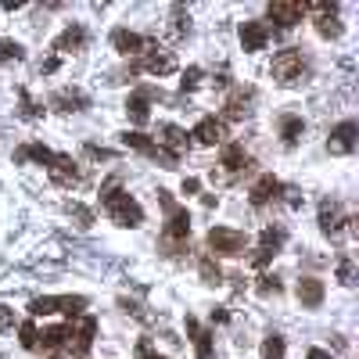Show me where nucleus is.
I'll use <instances>...</instances> for the list:
<instances>
[{"mask_svg":"<svg viewBox=\"0 0 359 359\" xmlns=\"http://www.w3.org/2000/svg\"><path fill=\"white\" fill-rule=\"evenodd\" d=\"M101 205H105V212L112 216V223H119V226H126V230H133V226L144 223V209H140V205L126 194V191H119L115 184L101 191Z\"/></svg>","mask_w":359,"mask_h":359,"instance_id":"nucleus-1","label":"nucleus"},{"mask_svg":"<svg viewBox=\"0 0 359 359\" xmlns=\"http://www.w3.org/2000/svg\"><path fill=\"white\" fill-rule=\"evenodd\" d=\"M270 72H273V80L284 83V87L298 83L302 75H305V58H302V50H298V47L280 50V54L273 58V65H270Z\"/></svg>","mask_w":359,"mask_h":359,"instance_id":"nucleus-2","label":"nucleus"},{"mask_svg":"<svg viewBox=\"0 0 359 359\" xmlns=\"http://www.w3.org/2000/svg\"><path fill=\"white\" fill-rule=\"evenodd\" d=\"M244 244H248V237L241 234V230H230V226H212L209 230V248L216 251V255H244Z\"/></svg>","mask_w":359,"mask_h":359,"instance_id":"nucleus-3","label":"nucleus"},{"mask_svg":"<svg viewBox=\"0 0 359 359\" xmlns=\"http://www.w3.org/2000/svg\"><path fill=\"white\" fill-rule=\"evenodd\" d=\"M356 133H359V126L352 119L338 122L335 130H330V137H327V151L330 155H352L356 151Z\"/></svg>","mask_w":359,"mask_h":359,"instance_id":"nucleus-4","label":"nucleus"},{"mask_svg":"<svg viewBox=\"0 0 359 359\" xmlns=\"http://www.w3.org/2000/svg\"><path fill=\"white\" fill-rule=\"evenodd\" d=\"M94 338H97V320H94V316H83L80 327H75V330H72V338H68V352H72L75 359H87Z\"/></svg>","mask_w":359,"mask_h":359,"instance_id":"nucleus-5","label":"nucleus"},{"mask_svg":"<svg viewBox=\"0 0 359 359\" xmlns=\"http://www.w3.org/2000/svg\"><path fill=\"white\" fill-rule=\"evenodd\" d=\"M133 68L137 72H151V75H169L176 68V58H173V50H144Z\"/></svg>","mask_w":359,"mask_h":359,"instance_id":"nucleus-6","label":"nucleus"},{"mask_svg":"<svg viewBox=\"0 0 359 359\" xmlns=\"http://www.w3.org/2000/svg\"><path fill=\"white\" fill-rule=\"evenodd\" d=\"M201 147H216V144H223L226 140V122L223 119H216V115H209V119H201L198 126H194V133H191Z\"/></svg>","mask_w":359,"mask_h":359,"instance_id":"nucleus-7","label":"nucleus"},{"mask_svg":"<svg viewBox=\"0 0 359 359\" xmlns=\"http://www.w3.org/2000/svg\"><path fill=\"white\" fill-rule=\"evenodd\" d=\"M166 155H173L176 162H180V155L187 151V133L180 130V126H173V122H166V126H159V140H155Z\"/></svg>","mask_w":359,"mask_h":359,"instance_id":"nucleus-8","label":"nucleus"},{"mask_svg":"<svg viewBox=\"0 0 359 359\" xmlns=\"http://www.w3.org/2000/svg\"><path fill=\"white\" fill-rule=\"evenodd\" d=\"M47 173H50V180H54L58 187H75L80 184V166H75L68 155H54L50 166H47Z\"/></svg>","mask_w":359,"mask_h":359,"instance_id":"nucleus-9","label":"nucleus"},{"mask_svg":"<svg viewBox=\"0 0 359 359\" xmlns=\"http://www.w3.org/2000/svg\"><path fill=\"white\" fill-rule=\"evenodd\" d=\"M266 15H270V22L280 25V29H291V25L302 22L305 8H302V4H291V0H273V4L266 8Z\"/></svg>","mask_w":359,"mask_h":359,"instance_id":"nucleus-10","label":"nucleus"},{"mask_svg":"<svg viewBox=\"0 0 359 359\" xmlns=\"http://www.w3.org/2000/svg\"><path fill=\"white\" fill-rule=\"evenodd\" d=\"M162 234H166V241H187L191 237V212L187 209H173Z\"/></svg>","mask_w":359,"mask_h":359,"instance_id":"nucleus-11","label":"nucleus"},{"mask_svg":"<svg viewBox=\"0 0 359 359\" xmlns=\"http://www.w3.org/2000/svg\"><path fill=\"white\" fill-rule=\"evenodd\" d=\"M342 226H345V216L338 209V201H320V230H323V234L327 237H338Z\"/></svg>","mask_w":359,"mask_h":359,"instance_id":"nucleus-12","label":"nucleus"},{"mask_svg":"<svg viewBox=\"0 0 359 359\" xmlns=\"http://www.w3.org/2000/svg\"><path fill=\"white\" fill-rule=\"evenodd\" d=\"M270 40L266 22H241V47L244 50H263Z\"/></svg>","mask_w":359,"mask_h":359,"instance_id":"nucleus-13","label":"nucleus"},{"mask_svg":"<svg viewBox=\"0 0 359 359\" xmlns=\"http://www.w3.org/2000/svg\"><path fill=\"white\" fill-rule=\"evenodd\" d=\"M112 47L119 50V54H144L147 40H144L140 33H130V29H115V33H112Z\"/></svg>","mask_w":359,"mask_h":359,"instance_id":"nucleus-14","label":"nucleus"},{"mask_svg":"<svg viewBox=\"0 0 359 359\" xmlns=\"http://www.w3.org/2000/svg\"><path fill=\"white\" fill-rule=\"evenodd\" d=\"M230 176H237V173H248L251 169V155L241 147V144H230L226 151H223V162H219Z\"/></svg>","mask_w":359,"mask_h":359,"instance_id":"nucleus-15","label":"nucleus"},{"mask_svg":"<svg viewBox=\"0 0 359 359\" xmlns=\"http://www.w3.org/2000/svg\"><path fill=\"white\" fill-rule=\"evenodd\" d=\"M87 105H90V97L83 90H58L50 97V108H58V112H83Z\"/></svg>","mask_w":359,"mask_h":359,"instance_id":"nucleus-16","label":"nucleus"},{"mask_svg":"<svg viewBox=\"0 0 359 359\" xmlns=\"http://www.w3.org/2000/svg\"><path fill=\"white\" fill-rule=\"evenodd\" d=\"M280 191H284V187H280V180L266 173V176L259 180V184L251 187V205H255V209H263V205H270V201H273Z\"/></svg>","mask_w":359,"mask_h":359,"instance_id":"nucleus-17","label":"nucleus"},{"mask_svg":"<svg viewBox=\"0 0 359 359\" xmlns=\"http://www.w3.org/2000/svg\"><path fill=\"white\" fill-rule=\"evenodd\" d=\"M298 302L305 305V309H316V305L323 302V280L302 277V280H298Z\"/></svg>","mask_w":359,"mask_h":359,"instance_id":"nucleus-18","label":"nucleus"},{"mask_svg":"<svg viewBox=\"0 0 359 359\" xmlns=\"http://www.w3.org/2000/svg\"><path fill=\"white\" fill-rule=\"evenodd\" d=\"M83 43H87L83 25H68V29L54 40V50H58V54H75V50H83Z\"/></svg>","mask_w":359,"mask_h":359,"instance_id":"nucleus-19","label":"nucleus"},{"mask_svg":"<svg viewBox=\"0 0 359 359\" xmlns=\"http://www.w3.org/2000/svg\"><path fill=\"white\" fill-rule=\"evenodd\" d=\"M187 335L194 342V356L198 359H212V335H209V330H201L194 316H187Z\"/></svg>","mask_w":359,"mask_h":359,"instance_id":"nucleus-20","label":"nucleus"},{"mask_svg":"<svg viewBox=\"0 0 359 359\" xmlns=\"http://www.w3.org/2000/svg\"><path fill=\"white\" fill-rule=\"evenodd\" d=\"M302 133H305L302 115H284L280 119V140H284V147H295L302 140Z\"/></svg>","mask_w":359,"mask_h":359,"instance_id":"nucleus-21","label":"nucleus"},{"mask_svg":"<svg viewBox=\"0 0 359 359\" xmlns=\"http://www.w3.org/2000/svg\"><path fill=\"white\" fill-rule=\"evenodd\" d=\"M40 162V166H50V159H54V151H47L43 144H25L15 151V162Z\"/></svg>","mask_w":359,"mask_h":359,"instance_id":"nucleus-22","label":"nucleus"},{"mask_svg":"<svg viewBox=\"0 0 359 359\" xmlns=\"http://www.w3.org/2000/svg\"><path fill=\"white\" fill-rule=\"evenodd\" d=\"M126 115H130L137 126H144L151 119V108H147V97L144 94H130L126 97Z\"/></svg>","mask_w":359,"mask_h":359,"instance_id":"nucleus-23","label":"nucleus"},{"mask_svg":"<svg viewBox=\"0 0 359 359\" xmlns=\"http://www.w3.org/2000/svg\"><path fill=\"white\" fill-rule=\"evenodd\" d=\"M83 309H87V298H83V295H61V298H54V313L80 316Z\"/></svg>","mask_w":359,"mask_h":359,"instance_id":"nucleus-24","label":"nucleus"},{"mask_svg":"<svg viewBox=\"0 0 359 359\" xmlns=\"http://www.w3.org/2000/svg\"><path fill=\"white\" fill-rule=\"evenodd\" d=\"M68 338H72V327H65V323L61 327H47L43 330V349H54L58 352V349L68 345Z\"/></svg>","mask_w":359,"mask_h":359,"instance_id":"nucleus-25","label":"nucleus"},{"mask_svg":"<svg viewBox=\"0 0 359 359\" xmlns=\"http://www.w3.org/2000/svg\"><path fill=\"white\" fill-rule=\"evenodd\" d=\"M316 33H320L323 40H338V36H342V18H338V15H320V18H316Z\"/></svg>","mask_w":359,"mask_h":359,"instance_id":"nucleus-26","label":"nucleus"},{"mask_svg":"<svg viewBox=\"0 0 359 359\" xmlns=\"http://www.w3.org/2000/svg\"><path fill=\"white\" fill-rule=\"evenodd\" d=\"M248 101H251V94H248V90H237L234 97L226 101V119H244V115H248Z\"/></svg>","mask_w":359,"mask_h":359,"instance_id":"nucleus-27","label":"nucleus"},{"mask_svg":"<svg viewBox=\"0 0 359 359\" xmlns=\"http://www.w3.org/2000/svg\"><path fill=\"white\" fill-rule=\"evenodd\" d=\"M198 270H201L205 284H223V270H219V263L212 259V255H205V259L198 263Z\"/></svg>","mask_w":359,"mask_h":359,"instance_id":"nucleus-28","label":"nucleus"},{"mask_svg":"<svg viewBox=\"0 0 359 359\" xmlns=\"http://www.w3.org/2000/svg\"><path fill=\"white\" fill-rule=\"evenodd\" d=\"M22 58H25L22 43H15V40H0V65H8V61H22Z\"/></svg>","mask_w":359,"mask_h":359,"instance_id":"nucleus-29","label":"nucleus"},{"mask_svg":"<svg viewBox=\"0 0 359 359\" xmlns=\"http://www.w3.org/2000/svg\"><path fill=\"white\" fill-rule=\"evenodd\" d=\"M18 342H22V349H36L40 345V335H36V323L33 320H25L18 327Z\"/></svg>","mask_w":359,"mask_h":359,"instance_id":"nucleus-30","label":"nucleus"},{"mask_svg":"<svg viewBox=\"0 0 359 359\" xmlns=\"http://www.w3.org/2000/svg\"><path fill=\"white\" fill-rule=\"evenodd\" d=\"M284 237H288V234H284L280 226H266V230H263V248H266V251H277L280 244H284Z\"/></svg>","mask_w":359,"mask_h":359,"instance_id":"nucleus-31","label":"nucleus"},{"mask_svg":"<svg viewBox=\"0 0 359 359\" xmlns=\"http://www.w3.org/2000/svg\"><path fill=\"white\" fill-rule=\"evenodd\" d=\"M263 359H284V338L270 335V338L263 342Z\"/></svg>","mask_w":359,"mask_h":359,"instance_id":"nucleus-32","label":"nucleus"},{"mask_svg":"<svg viewBox=\"0 0 359 359\" xmlns=\"http://www.w3.org/2000/svg\"><path fill=\"white\" fill-rule=\"evenodd\" d=\"M255 288H259V295H280V280H277V277H270V273H263Z\"/></svg>","mask_w":359,"mask_h":359,"instance_id":"nucleus-33","label":"nucleus"},{"mask_svg":"<svg viewBox=\"0 0 359 359\" xmlns=\"http://www.w3.org/2000/svg\"><path fill=\"white\" fill-rule=\"evenodd\" d=\"M198 83H201V68H198V65H191V68L184 72V80H180V87H184V90H194Z\"/></svg>","mask_w":359,"mask_h":359,"instance_id":"nucleus-34","label":"nucleus"},{"mask_svg":"<svg viewBox=\"0 0 359 359\" xmlns=\"http://www.w3.org/2000/svg\"><path fill=\"white\" fill-rule=\"evenodd\" d=\"M36 115H40V108L29 101V94L22 90V119H36Z\"/></svg>","mask_w":359,"mask_h":359,"instance_id":"nucleus-35","label":"nucleus"},{"mask_svg":"<svg viewBox=\"0 0 359 359\" xmlns=\"http://www.w3.org/2000/svg\"><path fill=\"white\" fill-rule=\"evenodd\" d=\"M352 277H356L352 263H349V259H342V263H338V280H342V284H352Z\"/></svg>","mask_w":359,"mask_h":359,"instance_id":"nucleus-36","label":"nucleus"},{"mask_svg":"<svg viewBox=\"0 0 359 359\" xmlns=\"http://www.w3.org/2000/svg\"><path fill=\"white\" fill-rule=\"evenodd\" d=\"M273 255H277V251H266V248H259V255H255V259H251V266H255V270H263V266H266V263L273 259Z\"/></svg>","mask_w":359,"mask_h":359,"instance_id":"nucleus-37","label":"nucleus"},{"mask_svg":"<svg viewBox=\"0 0 359 359\" xmlns=\"http://www.w3.org/2000/svg\"><path fill=\"white\" fill-rule=\"evenodd\" d=\"M72 216L80 219V226H90V219H94V216H90V212L83 209V205H72Z\"/></svg>","mask_w":359,"mask_h":359,"instance_id":"nucleus-38","label":"nucleus"},{"mask_svg":"<svg viewBox=\"0 0 359 359\" xmlns=\"http://www.w3.org/2000/svg\"><path fill=\"white\" fill-rule=\"evenodd\" d=\"M137 359H166V356L151 352V345H147V342H140V345H137Z\"/></svg>","mask_w":359,"mask_h":359,"instance_id":"nucleus-39","label":"nucleus"},{"mask_svg":"<svg viewBox=\"0 0 359 359\" xmlns=\"http://www.w3.org/2000/svg\"><path fill=\"white\" fill-rule=\"evenodd\" d=\"M87 155L90 159H112V151L108 147H97V144H87Z\"/></svg>","mask_w":359,"mask_h":359,"instance_id":"nucleus-40","label":"nucleus"},{"mask_svg":"<svg viewBox=\"0 0 359 359\" xmlns=\"http://www.w3.org/2000/svg\"><path fill=\"white\" fill-rule=\"evenodd\" d=\"M198 187H201V184H198L194 176H187V180H184V194H198Z\"/></svg>","mask_w":359,"mask_h":359,"instance_id":"nucleus-41","label":"nucleus"},{"mask_svg":"<svg viewBox=\"0 0 359 359\" xmlns=\"http://www.w3.org/2000/svg\"><path fill=\"white\" fill-rule=\"evenodd\" d=\"M305 359H335V356L323 352V349H309V352H305Z\"/></svg>","mask_w":359,"mask_h":359,"instance_id":"nucleus-42","label":"nucleus"},{"mask_svg":"<svg viewBox=\"0 0 359 359\" xmlns=\"http://www.w3.org/2000/svg\"><path fill=\"white\" fill-rule=\"evenodd\" d=\"M40 68H43V72H54V68H58V58H47Z\"/></svg>","mask_w":359,"mask_h":359,"instance_id":"nucleus-43","label":"nucleus"},{"mask_svg":"<svg viewBox=\"0 0 359 359\" xmlns=\"http://www.w3.org/2000/svg\"><path fill=\"white\" fill-rule=\"evenodd\" d=\"M284 201H288V205H291V209H295V205H298L302 198H298V191H288V198H284Z\"/></svg>","mask_w":359,"mask_h":359,"instance_id":"nucleus-44","label":"nucleus"},{"mask_svg":"<svg viewBox=\"0 0 359 359\" xmlns=\"http://www.w3.org/2000/svg\"><path fill=\"white\" fill-rule=\"evenodd\" d=\"M54 359H61V356H54Z\"/></svg>","mask_w":359,"mask_h":359,"instance_id":"nucleus-45","label":"nucleus"}]
</instances>
